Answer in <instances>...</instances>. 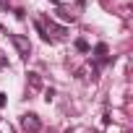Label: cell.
Here are the masks:
<instances>
[{"label": "cell", "instance_id": "cell-9", "mask_svg": "<svg viewBox=\"0 0 133 133\" xmlns=\"http://www.w3.org/2000/svg\"><path fill=\"white\" fill-rule=\"evenodd\" d=\"M5 102H8V99H5V94L0 91V107H5Z\"/></svg>", "mask_w": 133, "mask_h": 133}, {"label": "cell", "instance_id": "cell-6", "mask_svg": "<svg viewBox=\"0 0 133 133\" xmlns=\"http://www.w3.org/2000/svg\"><path fill=\"white\" fill-rule=\"evenodd\" d=\"M94 52H97V57H99V60H107V44H97V50H94Z\"/></svg>", "mask_w": 133, "mask_h": 133}, {"label": "cell", "instance_id": "cell-3", "mask_svg": "<svg viewBox=\"0 0 133 133\" xmlns=\"http://www.w3.org/2000/svg\"><path fill=\"white\" fill-rule=\"evenodd\" d=\"M11 42H13V47L18 50L21 57H29V55H31V42H29L24 34H11Z\"/></svg>", "mask_w": 133, "mask_h": 133}, {"label": "cell", "instance_id": "cell-1", "mask_svg": "<svg viewBox=\"0 0 133 133\" xmlns=\"http://www.w3.org/2000/svg\"><path fill=\"white\" fill-rule=\"evenodd\" d=\"M37 29L42 34L44 42H55V39H65V29L63 26H55L52 21H47L44 16H37Z\"/></svg>", "mask_w": 133, "mask_h": 133}, {"label": "cell", "instance_id": "cell-7", "mask_svg": "<svg viewBox=\"0 0 133 133\" xmlns=\"http://www.w3.org/2000/svg\"><path fill=\"white\" fill-rule=\"evenodd\" d=\"M76 50L78 52H89V42L86 39H76Z\"/></svg>", "mask_w": 133, "mask_h": 133}, {"label": "cell", "instance_id": "cell-11", "mask_svg": "<svg viewBox=\"0 0 133 133\" xmlns=\"http://www.w3.org/2000/svg\"><path fill=\"white\" fill-rule=\"evenodd\" d=\"M50 3H55V5H60V0H50Z\"/></svg>", "mask_w": 133, "mask_h": 133}, {"label": "cell", "instance_id": "cell-5", "mask_svg": "<svg viewBox=\"0 0 133 133\" xmlns=\"http://www.w3.org/2000/svg\"><path fill=\"white\" fill-rule=\"evenodd\" d=\"M60 18H63V21H76V13H73L68 5H60Z\"/></svg>", "mask_w": 133, "mask_h": 133}, {"label": "cell", "instance_id": "cell-2", "mask_svg": "<svg viewBox=\"0 0 133 133\" xmlns=\"http://www.w3.org/2000/svg\"><path fill=\"white\" fill-rule=\"evenodd\" d=\"M21 128H24L26 133H37V130L42 128L39 115H37V112H26V115H21Z\"/></svg>", "mask_w": 133, "mask_h": 133}, {"label": "cell", "instance_id": "cell-4", "mask_svg": "<svg viewBox=\"0 0 133 133\" xmlns=\"http://www.w3.org/2000/svg\"><path fill=\"white\" fill-rule=\"evenodd\" d=\"M26 81H29V86H31L34 91H37V89H42V78H39V73H34V71H31V73L26 76Z\"/></svg>", "mask_w": 133, "mask_h": 133}, {"label": "cell", "instance_id": "cell-10", "mask_svg": "<svg viewBox=\"0 0 133 133\" xmlns=\"http://www.w3.org/2000/svg\"><path fill=\"white\" fill-rule=\"evenodd\" d=\"M8 3H11V0H0V5H5V8H8Z\"/></svg>", "mask_w": 133, "mask_h": 133}, {"label": "cell", "instance_id": "cell-8", "mask_svg": "<svg viewBox=\"0 0 133 133\" xmlns=\"http://www.w3.org/2000/svg\"><path fill=\"white\" fill-rule=\"evenodd\" d=\"M0 68H8V57H5L3 52H0Z\"/></svg>", "mask_w": 133, "mask_h": 133}]
</instances>
